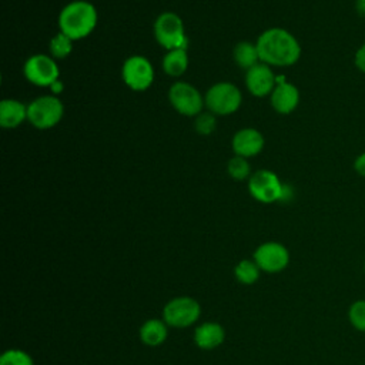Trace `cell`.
Masks as SVG:
<instances>
[{
	"mask_svg": "<svg viewBox=\"0 0 365 365\" xmlns=\"http://www.w3.org/2000/svg\"><path fill=\"white\" fill-rule=\"evenodd\" d=\"M27 118V107L13 98H6L0 103V124L4 128H14Z\"/></svg>",
	"mask_w": 365,
	"mask_h": 365,
	"instance_id": "16",
	"label": "cell"
},
{
	"mask_svg": "<svg viewBox=\"0 0 365 365\" xmlns=\"http://www.w3.org/2000/svg\"><path fill=\"white\" fill-rule=\"evenodd\" d=\"M194 342L200 349H215L218 348L224 339H225V329L222 328L221 324L207 321L200 324L194 329Z\"/></svg>",
	"mask_w": 365,
	"mask_h": 365,
	"instance_id": "15",
	"label": "cell"
},
{
	"mask_svg": "<svg viewBox=\"0 0 365 365\" xmlns=\"http://www.w3.org/2000/svg\"><path fill=\"white\" fill-rule=\"evenodd\" d=\"M97 10L86 0H76L63 7L58 16L60 31L71 40L87 37L97 26Z\"/></svg>",
	"mask_w": 365,
	"mask_h": 365,
	"instance_id": "2",
	"label": "cell"
},
{
	"mask_svg": "<svg viewBox=\"0 0 365 365\" xmlns=\"http://www.w3.org/2000/svg\"><path fill=\"white\" fill-rule=\"evenodd\" d=\"M168 100L175 111L182 115H198L204 107V98L201 93L190 83L177 81L168 91Z\"/></svg>",
	"mask_w": 365,
	"mask_h": 365,
	"instance_id": "8",
	"label": "cell"
},
{
	"mask_svg": "<svg viewBox=\"0 0 365 365\" xmlns=\"http://www.w3.org/2000/svg\"><path fill=\"white\" fill-rule=\"evenodd\" d=\"M348 321L356 331L365 334V299H356L349 305Z\"/></svg>",
	"mask_w": 365,
	"mask_h": 365,
	"instance_id": "23",
	"label": "cell"
},
{
	"mask_svg": "<svg viewBox=\"0 0 365 365\" xmlns=\"http://www.w3.org/2000/svg\"><path fill=\"white\" fill-rule=\"evenodd\" d=\"M64 114V106L58 97L41 96L27 106V120L40 130L51 128L60 123Z\"/></svg>",
	"mask_w": 365,
	"mask_h": 365,
	"instance_id": "5",
	"label": "cell"
},
{
	"mask_svg": "<svg viewBox=\"0 0 365 365\" xmlns=\"http://www.w3.org/2000/svg\"><path fill=\"white\" fill-rule=\"evenodd\" d=\"M264 148V137L255 128H241L232 137V150L235 155L254 157Z\"/></svg>",
	"mask_w": 365,
	"mask_h": 365,
	"instance_id": "13",
	"label": "cell"
},
{
	"mask_svg": "<svg viewBox=\"0 0 365 365\" xmlns=\"http://www.w3.org/2000/svg\"><path fill=\"white\" fill-rule=\"evenodd\" d=\"M354 170H355V173L359 177L365 178V151L355 157V160H354Z\"/></svg>",
	"mask_w": 365,
	"mask_h": 365,
	"instance_id": "27",
	"label": "cell"
},
{
	"mask_svg": "<svg viewBox=\"0 0 365 365\" xmlns=\"http://www.w3.org/2000/svg\"><path fill=\"white\" fill-rule=\"evenodd\" d=\"M245 86L248 91L255 97H264L271 94L277 86L271 66L259 61L258 64L247 70Z\"/></svg>",
	"mask_w": 365,
	"mask_h": 365,
	"instance_id": "12",
	"label": "cell"
},
{
	"mask_svg": "<svg viewBox=\"0 0 365 365\" xmlns=\"http://www.w3.org/2000/svg\"><path fill=\"white\" fill-rule=\"evenodd\" d=\"M217 125V118L212 113H200L194 121L195 131L201 135H208L214 131Z\"/></svg>",
	"mask_w": 365,
	"mask_h": 365,
	"instance_id": "25",
	"label": "cell"
},
{
	"mask_svg": "<svg viewBox=\"0 0 365 365\" xmlns=\"http://www.w3.org/2000/svg\"><path fill=\"white\" fill-rule=\"evenodd\" d=\"M227 171L234 180L241 181L250 177V164L245 157L234 155L227 164Z\"/></svg>",
	"mask_w": 365,
	"mask_h": 365,
	"instance_id": "24",
	"label": "cell"
},
{
	"mask_svg": "<svg viewBox=\"0 0 365 365\" xmlns=\"http://www.w3.org/2000/svg\"><path fill=\"white\" fill-rule=\"evenodd\" d=\"M188 67V54L185 48L168 50L163 58V70L171 77H180Z\"/></svg>",
	"mask_w": 365,
	"mask_h": 365,
	"instance_id": "18",
	"label": "cell"
},
{
	"mask_svg": "<svg viewBox=\"0 0 365 365\" xmlns=\"http://www.w3.org/2000/svg\"><path fill=\"white\" fill-rule=\"evenodd\" d=\"M50 87H51V90H53L54 93H57V94L63 91V83H61L60 80H56Z\"/></svg>",
	"mask_w": 365,
	"mask_h": 365,
	"instance_id": "29",
	"label": "cell"
},
{
	"mask_svg": "<svg viewBox=\"0 0 365 365\" xmlns=\"http://www.w3.org/2000/svg\"><path fill=\"white\" fill-rule=\"evenodd\" d=\"M259 60L274 67L294 66L301 57V44L297 37L285 29L271 27L257 40Z\"/></svg>",
	"mask_w": 365,
	"mask_h": 365,
	"instance_id": "1",
	"label": "cell"
},
{
	"mask_svg": "<svg viewBox=\"0 0 365 365\" xmlns=\"http://www.w3.org/2000/svg\"><path fill=\"white\" fill-rule=\"evenodd\" d=\"M232 56H234L235 64L245 70H250L251 67H254L261 61L257 44H252L250 41H240L234 47Z\"/></svg>",
	"mask_w": 365,
	"mask_h": 365,
	"instance_id": "19",
	"label": "cell"
},
{
	"mask_svg": "<svg viewBox=\"0 0 365 365\" xmlns=\"http://www.w3.org/2000/svg\"><path fill=\"white\" fill-rule=\"evenodd\" d=\"M204 101L210 113L217 115H228L240 108L242 96L235 84L221 81L208 88Z\"/></svg>",
	"mask_w": 365,
	"mask_h": 365,
	"instance_id": "4",
	"label": "cell"
},
{
	"mask_svg": "<svg viewBox=\"0 0 365 365\" xmlns=\"http://www.w3.org/2000/svg\"><path fill=\"white\" fill-rule=\"evenodd\" d=\"M23 74L31 84L46 87L58 80L60 70L54 58L46 54H34L26 60Z\"/></svg>",
	"mask_w": 365,
	"mask_h": 365,
	"instance_id": "11",
	"label": "cell"
},
{
	"mask_svg": "<svg viewBox=\"0 0 365 365\" xmlns=\"http://www.w3.org/2000/svg\"><path fill=\"white\" fill-rule=\"evenodd\" d=\"M121 76L128 88L144 91L154 81V68L148 58L143 56H131L124 61Z\"/></svg>",
	"mask_w": 365,
	"mask_h": 365,
	"instance_id": "9",
	"label": "cell"
},
{
	"mask_svg": "<svg viewBox=\"0 0 365 365\" xmlns=\"http://www.w3.org/2000/svg\"><path fill=\"white\" fill-rule=\"evenodd\" d=\"M259 267L257 262L252 259H241L235 267H234V275L238 282L244 285H251L259 278Z\"/></svg>",
	"mask_w": 365,
	"mask_h": 365,
	"instance_id": "20",
	"label": "cell"
},
{
	"mask_svg": "<svg viewBox=\"0 0 365 365\" xmlns=\"http://www.w3.org/2000/svg\"><path fill=\"white\" fill-rule=\"evenodd\" d=\"M0 365H34V361L29 352L20 348H10L1 354Z\"/></svg>",
	"mask_w": 365,
	"mask_h": 365,
	"instance_id": "21",
	"label": "cell"
},
{
	"mask_svg": "<svg viewBox=\"0 0 365 365\" xmlns=\"http://www.w3.org/2000/svg\"><path fill=\"white\" fill-rule=\"evenodd\" d=\"M254 261L261 271L268 274H277L288 267L289 251L281 242L267 241L258 245L254 251Z\"/></svg>",
	"mask_w": 365,
	"mask_h": 365,
	"instance_id": "10",
	"label": "cell"
},
{
	"mask_svg": "<svg viewBox=\"0 0 365 365\" xmlns=\"http://www.w3.org/2000/svg\"><path fill=\"white\" fill-rule=\"evenodd\" d=\"M355 10L361 17H365V0H356L355 1Z\"/></svg>",
	"mask_w": 365,
	"mask_h": 365,
	"instance_id": "28",
	"label": "cell"
},
{
	"mask_svg": "<svg viewBox=\"0 0 365 365\" xmlns=\"http://www.w3.org/2000/svg\"><path fill=\"white\" fill-rule=\"evenodd\" d=\"M154 36L160 46L167 50L185 48L188 38L185 36L184 23L181 17L173 11L161 13L154 21Z\"/></svg>",
	"mask_w": 365,
	"mask_h": 365,
	"instance_id": "3",
	"label": "cell"
},
{
	"mask_svg": "<svg viewBox=\"0 0 365 365\" xmlns=\"http://www.w3.org/2000/svg\"><path fill=\"white\" fill-rule=\"evenodd\" d=\"M73 50V40L67 37L64 33H57L50 40V51L54 58H64Z\"/></svg>",
	"mask_w": 365,
	"mask_h": 365,
	"instance_id": "22",
	"label": "cell"
},
{
	"mask_svg": "<svg viewBox=\"0 0 365 365\" xmlns=\"http://www.w3.org/2000/svg\"><path fill=\"white\" fill-rule=\"evenodd\" d=\"M364 274H365V261H364Z\"/></svg>",
	"mask_w": 365,
	"mask_h": 365,
	"instance_id": "30",
	"label": "cell"
},
{
	"mask_svg": "<svg viewBox=\"0 0 365 365\" xmlns=\"http://www.w3.org/2000/svg\"><path fill=\"white\" fill-rule=\"evenodd\" d=\"M168 336V325L164 319L150 318L140 327V339L144 345L158 346Z\"/></svg>",
	"mask_w": 365,
	"mask_h": 365,
	"instance_id": "17",
	"label": "cell"
},
{
	"mask_svg": "<svg viewBox=\"0 0 365 365\" xmlns=\"http://www.w3.org/2000/svg\"><path fill=\"white\" fill-rule=\"evenodd\" d=\"M269 96L272 108L279 114H289L299 104V90L287 80L278 83Z\"/></svg>",
	"mask_w": 365,
	"mask_h": 365,
	"instance_id": "14",
	"label": "cell"
},
{
	"mask_svg": "<svg viewBox=\"0 0 365 365\" xmlns=\"http://www.w3.org/2000/svg\"><path fill=\"white\" fill-rule=\"evenodd\" d=\"M284 184L269 170H258L248 178V191L259 202L271 204L281 200Z\"/></svg>",
	"mask_w": 365,
	"mask_h": 365,
	"instance_id": "7",
	"label": "cell"
},
{
	"mask_svg": "<svg viewBox=\"0 0 365 365\" xmlns=\"http://www.w3.org/2000/svg\"><path fill=\"white\" fill-rule=\"evenodd\" d=\"M354 64L355 67L365 74V43L355 51L354 54Z\"/></svg>",
	"mask_w": 365,
	"mask_h": 365,
	"instance_id": "26",
	"label": "cell"
},
{
	"mask_svg": "<svg viewBox=\"0 0 365 365\" xmlns=\"http://www.w3.org/2000/svg\"><path fill=\"white\" fill-rule=\"evenodd\" d=\"M200 315L201 307L198 301L187 295L170 299L163 309V319L173 328H187L197 322Z\"/></svg>",
	"mask_w": 365,
	"mask_h": 365,
	"instance_id": "6",
	"label": "cell"
}]
</instances>
